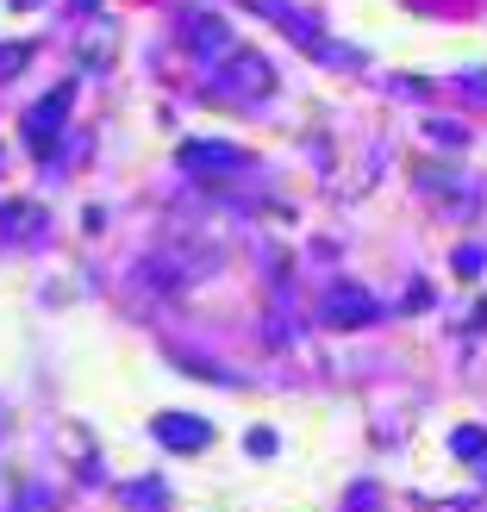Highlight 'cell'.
Instances as JSON below:
<instances>
[{
    "label": "cell",
    "instance_id": "8fae6325",
    "mask_svg": "<svg viewBox=\"0 0 487 512\" xmlns=\"http://www.w3.org/2000/svg\"><path fill=\"white\" fill-rule=\"evenodd\" d=\"M13 69H25V44H7V50H0V75H13Z\"/></svg>",
    "mask_w": 487,
    "mask_h": 512
},
{
    "label": "cell",
    "instance_id": "4fadbf2b",
    "mask_svg": "<svg viewBox=\"0 0 487 512\" xmlns=\"http://www.w3.org/2000/svg\"><path fill=\"white\" fill-rule=\"evenodd\" d=\"M75 7H94V0H75Z\"/></svg>",
    "mask_w": 487,
    "mask_h": 512
},
{
    "label": "cell",
    "instance_id": "277c9868",
    "mask_svg": "<svg viewBox=\"0 0 487 512\" xmlns=\"http://www.w3.org/2000/svg\"><path fill=\"white\" fill-rule=\"evenodd\" d=\"M319 319H325L331 331L369 325V319H375V294H363V288H331V294H325V306H319Z\"/></svg>",
    "mask_w": 487,
    "mask_h": 512
},
{
    "label": "cell",
    "instance_id": "9c48e42d",
    "mask_svg": "<svg viewBox=\"0 0 487 512\" xmlns=\"http://www.w3.org/2000/svg\"><path fill=\"white\" fill-rule=\"evenodd\" d=\"M456 456L463 463H487V431H456Z\"/></svg>",
    "mask_w": 487,
    "mask_h": 512
},
{
    "label": "cell",
    "instance_id": "6da1fadb",
    "mask_svg": "<svg viewBox=\"0 0 487 512\" xmlns=\"http://www.w3.org/2000/svg\"><path fill=\"white\" fill-rule=\"evenodd\" d=\"M219 263H225L219 244H207V238H182V244H163L157 256H150V263H144V281H150L157 294H182V288H194V281H207Z\"/></svg>",
    "mask_w": 487,
    "mask_h": 512
},
{
    "label": "cell",
    "instance_id": "30bf717a",
    "mask_svg": "<svg viewBox=\"0 0 487 512\" xmlns=\"http://www.w3.org/2000/svg\"><path fill=\"white\" fill-rule=\"evenodd\" d=\"M132 506L138 512H163V481H132Z\"/></svg>",
    "mask_w": 487,
    "mask_h": 512
},
{
    "label": "cell",
    "instance_id": "5b68a950",
    "mask_svg": "<svg viewBox=\"0 0 487 512\" xmlns=\"http://www.w3.org/2000/svg\"><path fill=\"white\" fill-rule=\"evenodd\" d=\"M44 232H50V213L32 207V200H7V207H0V244H32Z\"/></svg>",
    "mask_w": 487,
    "mask_h": 512
},
{
    "label": "cell",
    "instance_id": "8992f818",
    "mask_svg": "<svg viewBox=\"0 0 487 512\" xmlns=\"http://www.w3.org/2000/svg\"><path fill=\"white\" fill-rule=\"evenodd\" d=\"M157 438L169 444V450H207L213 444V425L207 419H188V413H157Z\"/></svg>",
    "mask_w": 487,
    "mask_h": 512
},
{
    "label": "cell",
    "instance_id": "52a82bcc",
    "mask_svg": "<svg viewBox=\"0 0 487 512\" xmlns=\"http://www.w3.org/2000/svg\"><path fill=\"white\" fill-rule=\"evenodd\" d=\"M244 157H238V150L232 144H207V138H200V144H182V169H194V175H213V169H238Z\"/></svg>",
    "mask_w": 487,
    "mask_h": 512
},
{
    "label": "cell",
    "instance_id": "ba28073f",
    "mask_svg": "<svg viewBox=\"0 0 487 512\" xmlns=\"http://www.w3.org/2000/svg\"><path fill=\"white\" fill-rule=\"evenodd\" d=\"M188 38H194V50H207V57H213L219 44H232V38H225V25H219V19H194V25H188Z\"/></svg>",
    "mask_w": 487,
    "mask_h": 512
},
{
    "label": "cell",
    "instance_id": "7c38bea8",
    "mask_svg": "<svg viewBox=\"0 0 487 512\" xmlns=\"http://www.w3.org/2000/svg\"><path fill=\"white\" fill-rule=\"evenodd\" d=\"M350 512H381V506H375V494H369V488H356V500H350Z\"/></svg>",
    "mask_w": 487,
    "mask_h": 512
},
{
    "label": "cell",
    "instance_id": "7a4b0ae2",
    "mask_svg": "<svg viewBox=\"0 0 487 512\" xmlns=\"http://www.w3.org/2000/svg\"><path fill=\"white\" fill-rule=\"evenodd\" d=\"M275 88V69L256 57V50H232L219 69V94H232V100H263Z\"/></svg>",
    "mask_w": 487,
    "mask_h": 512
},
{
    "label": "cell",
    "instance_id": "3957f363",
    "mask_svg": "<svg viewBox=\"0 0 487 512\" xmlns=\"http://www.w3.org/2000/svg\"><path fill=\"white\" fill-rule=\"evenodd\" d=\"M69 94L75 88H50L32 113H25V144L38 150V157H50V144H57V132H63V119H69Z\"/></svg>",
    "mask_w": 487,
    "mask_h": 512
}]
</instances>
